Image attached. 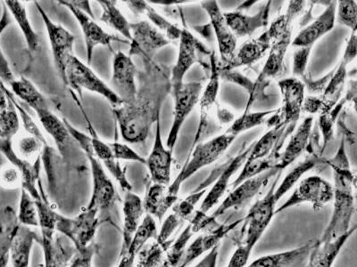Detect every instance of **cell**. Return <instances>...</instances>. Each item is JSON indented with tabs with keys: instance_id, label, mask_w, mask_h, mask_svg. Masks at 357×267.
<instances>
[{
	"instance_id": "obj_1",
	"label": "cell",
	"mask_w": 357,
	"mask_h": 267,
	"mask_svg": "<svg viewBox=\"0 0 357 267\" xmlns=\"http://www.w3.org/2000/svg\"><path fill=\"white\" fill-rule=\"evenodd\" d=\"M142 60L144 68L137 72L135 97L130 103L114 108L121 135L130 144L146 141L152 126L160 119L162 103L172 92L171 70L154 59Z\"/></svg>"
},
{
	"instance_id": "obj_2",
	"label": "cell",
	"mask_w": 357,
	"mask_h": 267,
	"mask_svg": "<svg viewBox=\"0 0 357 267\" xmlns=\"http://www.w3.org/2000/svg\"><path fill=\"white\" fill-rule=\"evenodd\" d=\"M333 172V211L331 220L319 241L330 243L349 232L356 212V176L353 174L342 139L339 152L333 159L325 161Z\"/></svg>"
},
{
	"instance_id": "obj_3",
	"label": "cell",
	"mask_w": 357,
	"mask_h": 267,
	"mask_svg": "<svg viewBox=\"0 0 357 267\" xmlns=\"http://www.w3.org/2000/svg\"><path fill=\"white\" fill-rule=\"evenodd\" d=\"M63 122L72 134L73 138L78 143L79 147L85 152L92 174V195L89 200V208L94 209L98 212L109 211L113 208L117 200L116 187L110 177L105 170L103 165L92 151L91 136L76 129L75 127L63 119Z\"/></svg>"
},
{
	"instance_id": "obj_4",
	"label": "cell",
	"mask_w": 357,
	"mask_h": 267,
	"mask_svg": "<svg viewBox=\"0 0 357 267\" xmlns=\"http://www.w3.org/2000/svg\"><path fill=\"white\" fill-rule=\"evenodd\" d=\"M280 177V173L277 175L266 195L251 207L241 222L242 227L236 238V244L237 248L247 251L248 253H252L276 215L277 202L274 199V191Z\"/></svg>"
},
{
	"instance_id": "obj_5",
	"label": "cell",
	"mask_w": 357,
	"mask_h": 267,
	"mask_svg": "<svg viewBox=\"0 0 357 267\" xmlns=\"http://www.w3.org/2000/svg\"><path fill=\"white\" fill-rule=\"evenodd\" d=\"M235 139V136L223 133L194 146L191 149L189 160L184 164L174 183L181 187L185 181L190 179L202 168L215 163L228 150Z\"/></svg>"
},
{
	"instance_id": "obj_6",
	"label": "cell",
	"mask_w": 357,
	"mask_h": 267,
	"mask_svg": "<svg viewBox=\"0 0 357 267\" xmlns=\"http://www.w3.org/2000/svg\"><path fill=\"white\" fill-rule=\"evenodd\" d=\"M63 82L75 89L79 97H82V90H87L101 95L114 108L123 104L109 86L75 56H73L67 63Z\"/></svg>"
},
{
	"instance_id": "obj_7",
	"label": "cell",
	"mask_w": 357,
	"mask_h": 267,
	"mask_svg": "<svg viewBox=\"0 0 357 267\" xmlns=\"http://www.w3.org/2000/svg\"><path fill=\"white\" fill-rule=\"evenodd\" d=\"M100 212L94 209L85 208L77 217L70 218L57 215L56 230L73 244L76 250L81 251L89 247L95 238L102 222Z\"/></svg>"
},
{
	"instance_id": "obj_8",
	"label": "cell",
	"mask_w": 357,
	"mask_h": 267,
	"mask_svg": "<svg viewBox=\"0 0 357 267\" xmlns=\"http://www.w3.org/2000/svg\"><path fill=\"white\" fill-rule=\"evenodd\" d=\"M211 55L208 49L197 40L186 28L183 29L178 40V53L176 63L171 70L172 89L184 83V77L191 67L202 63L211 66Z\"/></svg>"
},
{
	"instance_id": "obj_9",
	"label": "cell",
	"mask_w": 357,
	"mask_h": 267,
	"mask_svg": "<svg viewBox=\"0 0 357 267\" xmlns=\"http://www.w3.org/2000/svg\"><path fill=\"white\" fill-rule=\"evenodd\" d=\"M333 186L331 184L323 177L310 176L298 182L289 198L276 209L275 214L304 203L311 204L314 211H320L328 203L333 202Z\"/></svg>"
},
{
	"instance_id": "obj_10",
	"label": "cell",
	"mask_w": 357,
	"mask_h": 267,
	"mask_svg": "<svg viewBox=\"0 0 357 267\" xmlns=\"http://www.w3.org/2000/svg\"><path fill=\"white\" fill-rule=\"evenodd\" d=\"M220 81H221L220 65L215 53L212 52L211 69H210L208 82H207L206 88L202 91L199 102L200 104V120L192 148L202 142L206 136L215 132L213 108L218 104L216 101H218L219 93Z\"/></svg>"
},
{
	"instance_id": "obj_11",
	"label": "cell",
	"mask_w": 357,
	"mask_h": 267,
	"mask_svg": "<svg viewBox=\"0 0 357 267\" xmlns=\"http://www.w3.org/2000/svg\"><path fill=\"white\" fill-rule=\"evenodd\" d=\"M203 88V82H189L172 89L174 102V120L167 141L168 150L174 152L178 134L185 120L199 103Z\"/></svg>"
},
{
	"instance_id": "obj_12",
	"label": "cell",
	"mask_w": 357,
	"mask_h": 267,
	"mask_svg": "<svg viewBox=\"0 0 357 267\" xmlns=\"http://www.w3.org/2000/svg\"><path fill=\"white\" fill-rule=\"evenodd\" d=\"M291 36L289 35L282 40L272 44V47L268 53L266 63L261 71L257 81L253 83V88L250 93V99L248 101L247 107L244 113H248L255 102L264 97V90L271 79L279 77L284 69V60L289 44H291Z\"/></svg>"
},
{
	"instance_id": "obj_13",
	"label": "cell",
	"mask_w": 357,
	"mask_h": 267,
	"mask_svg": "<svg viewBox=\"0 0 357 267\" xmlns=\"http://www.w3.org/2000/svg\"><path fill=\"white\" fill-rule=\"evenodd\" d=\"M35 4L46 27L56 71L59 72L63 81L67 63L73 56H75L73 46H75V37L61 24H56L51 20L39 3L35 2Z\"/></svg>"
},
{
	"instance_id": "obj_14",
	"label": "cell",
	"mask_w": 357,
	"mask_h": 267,
	"mask_svg": "<svg viewBox=\"0 0 357 267\" xmlns=\"http://www.w3.org/2000/svg\"><path fill=\"white\" fill-rule=\"evenodd\" d=\"M130 50L128 55L142 58L154 59L158 51L167 47L171 41L148 21L130 22Z\"/></svg>"
},
{
	"instance_id": "obj_15",
	"label": "cell",
	"mask_w": 357,
	"mask_h": 267,
	"mask_svg": "<svg viewBox=\"0 0 357 267\" xmlns=\"http://www.w3.org/2000/svg\"><path fill=\"white\" fill-rule=\"evenodd\" d=\"M59 3L60 5L66 6L72 13L76 21L78 22L79 26L81 28L84 37L88 63H91L94 51L98 47L103 46L111 49V44L113 42L130 44L129 41L121 39L116 35L108 33L100 24L94 21L93 18L75 8L70 1H63H63Z\"/></svg>"
},
{
	"instance_id": "obj_16",
	"label": "cell",
	"mask_w": 357,
	"mask_h": 267,
	"mask_svg": "<svg viewBox=\"0 0 357 267\" xmlns=\"http://www.w3.org/2000/svg\"><path fill=\"white\" fill-rule=\"evenodd\" d=\"M282 172V171H280L277 168H273V170L258 175L257 177L245 180L244 182L232 189L231 192L225 197L221 204L218 206V208L210 216L218 220V218L225 214L226 212L231 211L232 209L240 208L241 206L250 202L254 197H256L262 191L264 187H266L267 184H269L271 178L276 177L277 175Z\"/></svg>"
},
{
	"instance_id": "obj_17",
	"label": "cell",
	"mask_w": 357,
	"mask_h": 267,
	"mask_svg": "<svg viewBox=\"0 0 357 267\" xmlns=\"http://www.w3.org/2000/svg\"><path fill=\"white\" fill-rule=\"evenodd\" d=\"M201 6L209 15L210 25L215 34L219 53L222 61V66H220V69L225 70L231 65L234 58L236 50H237L238 39L228 26L218 1H215V0L204 1L201 3Z\"/></svg>"
},
{
	"instance_id": "obj_18",
	"label": "cell",
	"mask_w": 357,
	"mask_h": 267,
	"mask_svg": "<svg viewBox=\"0 0 357 267\" xmlns=\"http://www.w3.org/2000/svg\"><path fill=\"white\" fill-rule=\"evenodd\" d=\"M137 68L132 57L118 51L114 54L110 86L123 103H130L137 93Z\"/></svg>"
},
{
	"instance_id": "obj_19",
	"label": "cell",
	"mask_w": 357,
	"mask_h": 267,
	"mask_svg": "<svg viewBox=\"0 0 357 267\" xmlns=\"http://www.w3.org/2000/svg\"><path fill=\"white\" fill-rule=\"evenodd\" d=\"M35 113L39 118L45 131L53 138L57 150L66 161L75 160L77 157L76 154H79V151L84 152L69 132L63 120H60L50 108H44Z\"/></svg>"
},
{
	"instance_id": "obj_20",
	"label": "cell",
	"mask_w": 357,
	"mask_h": 267,
	"mask_svg": "<svg viewBox=\"0 0 357 267\" xmlns=\"http://www.w3.org/2000/svg\"><path fill=\"white\" fill-rule=\"evenodd\" d=\"M44 267H68L77 250L67 238L57 234L55 227L40 228Z\"/></svg>"
},
{
	"instance_id": "obj_21",
	"label": "cell",
	"mask_w": 357,
	"mask_h": 267,
	"mask_svg": "<svg viewBox=\"0 0 357 267\" xmlns=\"http://www.w3.org/2000/svg\"><path fill=\"white\" fill-rule=\"evenodd\" d=\"M282 107L279 110L280 122L287 126L296 125L301 118L305 100V87L301 79L288 78L279 82Z\"/></svg>"
},
{
	"instance_id": "obj_22",
	"label": "cell",
	"mask_w": 357,
	"mask_h": 267,
	"mask_svg": "<svg viewBox=\"0 0 357 267\" xmlns=\"http://www.w3.org/2000/svg\"><path fill=\"white\" fill-rule=\"evenodd\" d=\"M145 165L148 167L152 183L164 186L171 184L173 152L168 150L162 143L160 119L155 123L154 145L148 159H146Z\"/></svg>"
},
{
	"instance_id": "obj_23",
	"label": "cell",
	"mask_w": 357,
	"mask_h": 267,
	"mask_svg": "<svg viewBox=\"0 0 357 267\" xmlns=\"http://www.w3.org/2000/svg\"><path fill=\"white\" fill-rule=\"evenodd\" d=\"M207 189L197 188L186 198L175 203L172 207V211L162 222L160 232L158 234L155 241L160 243L171 241L172 235L175 233L180 225L184 222L189 221L195 213L197 202L206 195Z\"/></svg>"
},
{
	"instance_id": "obj_24",
	"label": "cell",
	"mask_w": 357,
	"mask_h": 267,
	"mask_svg": "<svg viewBox=\"0 0 357 267\" xmlns=\"http://www.w3.org/2000/svg\"><path fill=\"white\" fill-rule=\"evenodd\" d=\"M242 221L243 218H238L234 222L219 224L218 227L213 230L200 234L187 247L177 267H189L199 257L208 252L213 247L218 246L226 235L241 225Z\"/></svg>"
},
{
	"instance_id": "obj_25",
	"label": "cell",
	"mask_w": 357,
	"mask_h": 267,
	"mask_svg": "<svg viewBox=\"0 0 357 267\" xmlns=\"http://www.w3.org/2000/svg\"><path fill=\"white\" fill-rule=\"evenodd\" d=\"M13 140L0 139V152L10 162L17 167L22 174V189L33 197L34 200L40 199V161L38 160L34 163L19 158L13 149Z\"/></svg>"
},
{
	"instance_id": "obj_26",
	"label": "cell",
	"mask_w": 357,
	"mask_h": 267,
	"mask_svg": "<svg viewBox=\"0 0 357 267\" xmlns=\"http://www.w3.org/2000/svg\"><path fill=\"white\" fill-rule=\"evenodd\" d=\"M252 146H253V144L248 146L244 151L241 152L234 159H231L227 165H225L223 170L219 173L218 178H216L215 183L213 184L212 188L205 195L199 211L207 214L213 207L218 204L222 197L227 192L229 184H231L229 182H231V177L243 166L245 161H247Z\"/></svg>"
},
{
	"instance_id": "obj_27",
	"label": "cell",
	"mask_w": 357,
	"mask_h": 267,
	"mask_svg": "<svg viewBox=\"0 0 357 267\" xmlns=\"http://www.w3.org/2000/svg\"><path fill=\"white\" fill-rule=\"evenodd\" d=\"M272 1L261 6L259 11L253 15H248L241 11L223 13L226 22L237 39L250 37L261 28H266L269 22Z\"/></svg>"
},
{
	"instance_id": "obj_28",
	"label": "cell",
	"mask_w": 357,
	"mask_h": 267,
	"mask_svg": "<svg viewBox=\"0 0 357 267\" xmlns=\"http://www.w3.org/2000/svg\"><path fill=\"white\" fill-rule=\"evenodd\" d=\"M337 2H329L323 14L309 24L291 41L295 47H312L317 41L330 33L336 22Z\"/></svg>"
},
{
	"instance_id": "obj_29",
	"label": "cell",
	"mask_w": 357,
	"mask_h": 267,
	"mask_svg": "<svg viewBox=\"0 0 357 267\" xmlns=\"http://www.w3.org/2000/svg\"><path fill=\"white\" fill-rule=\"evenodd\" d=\"M314 243L311 240L295 249L267 254L255 259L248 267H305Z\"/></svg>"
},
{
	"instance_id": "obj_30",
	"label": "cell",
	"mask_w": 357,
	"mask_h": 267,
	"mask_svg": "<svg viewBox=\"0 0 357 267\" xmlns=\"http://www.w3.org/2000/svg\"><path fill=\"white\" fill-rule=\"evenodd\" d=\"M312 126H314V118L312 116L305 118L303 120L298 129L296 130L294 135H292L290 138L284 151L280 154L276 165L277 170L280 171L285 170L293 162L298 160L304 154L305 151H307Z\"/></svg>"
},
{
	"instance_id": "obj_31",
	"label": "cell",
	"mask_w": 357,
	"mask_h": 267,
	"mask_svg": "<svg viewBox=\"0 0 357 267\" xmlns=\"http://www.w3.org/2000/svg\"><path fill=\"white\" fill-rule=\"evenodd\" d=\"M123 244L120 254L126 252L128 249L134 234L143 220L145 211L140 197L132 192H126L123 202Z\"/></svg>"
},
{
	"instance_id": "obj_32",
	"label": "cell",
	"mask_w": 357,
	"mask_h": 267,
	"mask_svg": "<svg viewBox=\"0 0 357 267\" xmlns=\"http://www.w3.org/2000/svg\"><path fill=\"white\" fill-rule=\"evenodd\" d=\"M356 230V227H354L346 234L330 243L315 241L305 267H333L341 250Z\"/></svg>"
},
{
	"instance_id": "obj_33",
	"label": "cell",
	"mask_w": 357,
	"mask_h": 267,
	"mask_svg": "<svg viewBox=\"0 0 357 267\" xmlns=\"http://www.w3.org/2000/svg\"><path fill=\"white\" fill-rule=\"evenodd\" d=\"M158 231L155 218L146 214L132 238L128 249L120 254L117 267H133L137 257L149 240L156 239Z\"/></svg>"
},
{
	"instance_id": "obj_34",
	"label": "cell",
	"mask_w": 357,
	"mask_h": 267,
	"mask_svg": "<svg viewBox=\"0 0 357 267\" xmlns=\"http://www.w3.org/2000/svg\"><path fill=\"white\" fill-rule=\"evenodd\" d=\"M177 200L178 198L169 192L168 186L152 183L146 187L145 198L142 202L146 214L158 218L161 222L169 209H172Z\"/></svg>"
},
{
	"instance_id": "obj_35",
	"label": "cell",
	"mask_w": 357,
	"mask_h": 267,
	"mask_svg": "<svg viewBox=\"0 0 357 267\" xmlns=\"http://www.w3.org/2000/svg\"><path fill=\"white\" fill-rule=\"evenodd\" d=\"M126 4L134 15H138V17L139 15H145L148 18V22H151L153 26L158 29L159 31H161L169 40L178 41L180 40L183 29L162 17L149 2L126 1Z\"/></svg>"
},
{
	"instance_id": "obj_36",
	"label": "cell",
	"mask_w": 357,
	"mask_h": 267,
	"mask_svg": "<svg viewBox=\"0 0 357 267\" xmlns=\"http://www.w3.org/2000/svg\"><path fill=\"white\" fill-rule=\"evenodd\" d=\"M272 47V43L266 33L260 35L257 39L245 42L238 50H236L234 60L227 68L222 71H231V69L241 66H250L262 59Z\"/></svg>"
},
{
	"instance_id": "obj_37",
	"label": "cell",
	"mask_w": 357,
	"mask_h": 267,
	"mask_svg": "<svg viewBox=\"0 0 357 267\" xmlns=\"http://www.w3.org/2000/svg\"><path fill=\"white\" fill-rule=\"evenodd\" d=\"M34 243H40L39 235L30 227L19 225L11 247L12 267H30L31 250Z\"/></svg>"
},
{
	"instance_id": "obj_38",
	"label": "cell",
	"mask_w": 357,
	"mask_h": 267,
	"mask_svg": "<svg viewBox=\"0 0 357 267\" xmlns=\"http://www.w3.org/2000/svg\"><path fill=\"white\" fill-rule=\"evenodd\" d=\"M3 4L6 6L10 13L11 17L17 22L22 35H24L29 50L31 52H35L40 47V37L29 20L25 6L22 2L15 1V0H8V1L3 2Z\"/></svg>"
},
{
	"instance_id": "obj_39",
	"label": "cell",
	"mask_w": 357,
	"mask_h": 267,
	"mask_svg": "<svg viewBox=\"0 0 357 267\" xmlns=\"http://www.w3.org/2000/svg\"><path fill=\"white\" fill-rule=\"evenodd\" d=\"M325 161L321 160L320 156L317 154H310L308 157L305 158L304 161L299 162L296 166L293 168L290 172L287 175L282 182L280 184L278 187H276L274 191V199L278 203L280 199L289 193L290 190L295 187L298 184L301 178L304 176L305 173L314 170L315 167L319 166L321 163H324Z\"/></svg>"
},
{
	"instance_id": "obj_40",
	"label": "cell",
	"mask_w": 357,
	"mask_h": 267,
	"mask_svg": "<svg viewBox=\"0 0 357 267\" xmlns=\"http://www.w3.org/2000/svg\"><path fill=\"white\" fill-rule=\"evenodd\" d=\"M8 86L11 93L34 111L49 108L44 95L26 78H15Z\"/></svg>"
},
{
	"instance_id": "obj_41",
	"label": "cell",
	"mask_w": 357,
	"mask_h": 267,
	"mask_svg": "<svg viewBox=\"0 0 357 267\" xmlns=\"http://www.w3.org/2000/svg\"><path fill=\"white\" fill-rule=\"evenodd\" d=\"M98 3L102 8L100 21L108 27L123 35L124 39L129 41L130 43L132 40L130 22L127 20L122 11L118 8L117 2L111 1V0H100Z\"/></svg>"
},
{
	"instance_id": "obj_42",
	"label": "cell",
	"mask_w": 357,
	"mask_h": 267,
	"mask_svg": "<svg viewBox=\"0 0 357 267\" xmlns=\"http://www.w3.org/2000/svg\"><path fill=\"white\" fill-rule=\"evenodd\" d=\"M19 225L17 216L8 207L5 211V221L0 225V267H8L12 243Z\"/></svg>"
},
{
	"instance_id": "obj_43",
	"label": "cell",
	"mask_w": 357,
	"mask_h": 267,
	"mask_svg": "<svg viewBox=\"0 0 357 267\" xmlns=\"http://www.w3.org/2000/svg\"><path fill=\"white\" fill-rule=\"evenodd\" d=\"M349 63L341 60L340 65L335 67V72L331 77L329 84L323 93V98H321L324 104L323 113H329L339 102L341 94H342L344 85L347 79V66Z\"/></svg>"
},
{
	"instance_id": "obj_44",
	"label": "cell",
	"mask_w": 357,
	"mask_h": 267,
	"mask_svg": "<svg viewBox=\"0 0 357 267\" xmlns=\"http://www.w3.org/2000/svg\"><path fill=\"white\" fill-rule=\"evenodd\" d=\"M15 154L22 160L34 163L40 159L41 147L45 144L43 136H38L31 133L20 134L12 141Z\"/></svg>"
},
{
	"instance_id": "obj_45",
	"label": "cell",
	"mask_w": 357,
	"mask_h": 267,
	"mask_svg": "<svg viewBox=\"0 0 357 267\" xmlns=\"http://www.w3.org/2000/svg\"><path fill=\"white\" fill-rule=\"evenodd\" d=\"M278 110L266 111H257V113H251L248 111L247 113H243L238 119H235L229 129L226 130L225 133L229 135L235 136L236 138L241 133L248 131L256 127L262 125L266 123L273 114L275 113Z\"/></svg>"
},
{
	"instance_id": "obj_46",
	"label": "cell",
	"mask_w": 357,
	"mask_h": 267,
	"mask_svg": "<svg viewBox=\"0 0 357 267\" xmlns=\"http://www.w3.org/2000/svg\"><path fill=\"white\" fill-rule=\"evenodd\" d=\"M173 241L171 240L167 243H160L155 241L149 245V247L143 248L137 257L138 262H137L136 267H158L160 266L165 259V253Z\"/></svg>"
},
{
	"instance_id": "obj_47",
	"label": "cell",
	"mask_w": 357,
	"mask_h": 267,
	"mask_svg": "<svg viewBox=\"0 0 357 267\" xmlns=\"http://www.w3.org/2000/svg\"><path fill=\"white\" fill-rule=\"evenodd\" d=\"M9 99L10 102L8 107L0 113V139L13 140L18 135L20 129V117L17 107L10 97Z\"/></svg>"
},
{
	"instance_id": "obj_48",
	"label": "cell",
	"mask_w": 357,
	"mask_h": 267,
	"mask_svg": "<svg viewBox=\"0 0 357 267\" xmlns=\"http://www.w3.org/2000/svg\"><path fill=\"white\" fill-rule=\"evenodd\" d=\"M17 220L19 224L24 227H38L40 225L36 202L24 189L21 192Z\"/></svg>"
},
{
	"instance_id": "obj_49",
	"label": "cell",
	"mask_w": 357,
	"mask_h": 267,
	"mask_svg": "<svg viewBox=\"0 0 357 267\" xmlns=\"http://www.w3.org/2000/svg\"><path fill=\"white\" fill-rule=\"evenodd\" d=\"M337 22L356 33L357 29V5L353 0H341L337 2Z\"/></svg>"
},
{
	"instance_id": "obj_50",
	"label": "cell",
	"mask_w": 357,
	"mask_h": 267,
	"mask_svg": "<svg viewBox=\"0 0 357 267\" xmlns=\"http://www.w3.org/2000/svg\"><path fill=\"white\" fill-rule=\"evenodd\" d=\"M22 177L20 170L9 164L0 168V186L6 190H15L22 187Z\"/></svg>"
},
{
	"instance_id": "obj_51",
	"label": "cell",
	"mask_w": 357,
	"mask_h": 267,
	"mask_svg": "<svg viewBox=\"0 0 357 267\" xmlns=\"http://www.w3.org/2000/svg\"><path fill=\"white\" fill-rule=\"evenodd\" d=\"M312 47H296L293 54L292 72L295 78L303 79L307 75V63Z\"/></svg>"
},
{
	"instance_id": "obj_52",
	"label": "cell",
	"mask_w": 357,
	"mask_h": 267,
	"mask_svg": "<svg viewBox=\"0 0 357 267\" xmlns=\"http://www.w3.org/2000/svg\"><path fill=\"white\" fill-rule=\"evenodd\" d=\"M109 145L114 159L118 161H126L146 164V159L140 156L136 151H134L129 145L118 142L109 143Z\"/></svg>"
},
{
	"instance_id": "obj_53",
	"label": "cell",
	"mask_w": 357,
	"mask_h": 267,
	"mask_svg": "<svg viewBox=\"0 0 357 267\" xmlns=\"http://www.w3.org/2000/svg\"><path fill=\"white\" fill-rule=\"evenodd\" d=\"M98 250V246L93 241L85 250L76 252L68 267H92V259Z\"/></svg>"
},
{
	"instance_id": "obj_54",
	"label": "cell",
	"mask_w": 357,
	"mask_h": 267,
	"mask_svg": "<svg viewBox=\"0 0 357 267\" xmlns=\"http://www.w3.org/2000/svg\"><path fill=\"white\" fill-rule=\"evenodd\" d=\"M15 79V76L9 66L8 60L0 49V81L4 84L9 85Z\"/></svg>"
},
{
	"instance_id": "obj_55",
	"label": "cell",
	"mask_w": 357,
	"mask_h": 267,
	"mask_svg": "<svg viewBox=\"0 0 357 267\" xmlns=\"http://www.w3.org/2000/svg\"><path fill=\"white\" fill-rule=\"evenodd\" d=\"M218 256L219 245L213 247L211 250L208 251L205 257L193 267H216V265H218Z\"/></svg>"
},
{
	"instance_id": "obj_56",
	"label": "cell",
	"mask_w": 357,
	"mask_h": 267,
	"mask_svg": "<svg viewBox=\"0 0 357 267\" xmlns=\"http://www.w3.org/2000/svg\"><path fill=\"white\" fill-rule=\"evenodd\" d=\"M356 33H351L349 40V42L347 44L345 52L342 57V60L347 63H351L356 56Z\"/></svg>"
},
{
	"instance_id": "obj_57",
	"label": "cell",
	"mask_w": 357,
	"mask_h": 267,
	"mask_svg": "<svg viewBox=\"0 0 357 267\" xmlns=\"http://www.w3.org/2000/svg\"><path fill=\"white\" fill-rule=\"evenodd\" d=\"M216 111H218L216 116H218L220 124H222V126L228 125L231 122H234L235 118L234 113H231V111L223 109L219 104H216Z\"/></svg>"
},
{
	"instance_id": "obj_58",
	"label": "cell",
	"mask_w": 357,
	"mask_h": 267,
	"mask_svg": "<svg viewBox=\"0 0 357 267\" xmlns=\"http://www.w3.org/2000/svg\"><path fill=\"white\" fill-rule=\"evenodd\" d=\"M8 92L9 89L6 88V85L0 81V113L4 111L9 106L10 99L8 97Z\"/></svg>"
},
{
	"instance_id": "obj_59",
	"label": "cell",
	"mask_w": 357,
	"mask_h": 267,
	"mask_svg": "<svg viewBox=\"0 0 357 267\" xmlns=\"http://www.w3.org/2000/svg\"><path fill=\"white\" fill-rule=\"evenodd\" d=\"M11 15L6 8V6L3 4V12L1 17H0V35H1L6 31V29L11 24Z\"/></svg>"
},
{
	"instance_id": "obj_60",
	"label": "cell",
	"mask_w": 357,
	"mask_h": 267,
	"mask_svg": "<svg viewBox=\"0 0 357 267\" xmlns=\"http://www.w3.org/2000/svg\"><path fill=\"white\" fill-rule=\"evenodd\" d=\"M70 3L79 10L85 13V14L94 19L93 13H92L91 4L89 1H70Z\"/></svg>"
},
{
	"instance_id": "obj_61",
	"label": "cell",
	"mask_w": 357,
	"mask_h": 267,
	"mask_svg": "<svg viewBox=\"0 0 357 267\" xmlns=\"http://www.w3.org/2000/svg\"><path fill=\"white\" fill-rule=\"evenodd\" d=\"M0 205H1V203H0Z\"/></svg>"
},
{
	"instance_id": "obj_62",
	"label": "cell",
	"mask_w": 357,
	"mask_h": 267,
	"mask_svg": "<svg viewBox=\"0 0 357 267\" xmlns=\"http://www.w3.org/2000/svg\"></svg>"
}]
</instances>
